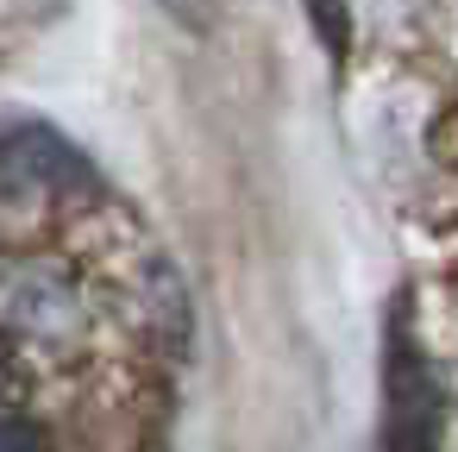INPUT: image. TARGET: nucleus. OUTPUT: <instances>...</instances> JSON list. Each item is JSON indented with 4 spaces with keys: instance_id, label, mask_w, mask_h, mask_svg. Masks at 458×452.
Segmentation results:
<instances>
[{
    "instance_id": "nucleus-1",
    "label": "nucleus",
    "mask_w": 458,
    "mask_h": 452,
    "mask_svg": "<svg viewBox=\"0 0 458 452\" xmlns=\"http://www.w3.org/2000/svg\"><path fill=\"white\" fill-rule=\"evenodd\" d=\"M95 295L89 283L51 252H7L0 258V345L20 358H64L89 345Z\"/></svg>"
},
{
    "instance_id": "nucleus-2",
    "label": "nucleus",
    "mask_w": 458,
    "mask_h": 452,
    "mask_svg": "<svg viewBox=\"0 0 458 452\" xmlns=\"http://www.w3.org/2000/svg\"><path fill=\"white\" fill-rule=\"evenodd\" d=\"M95 170L89 158L38 126V120H0V189H26V195H70V189H89Z\"/></svg>"
},
{
    "instance_id": "nucleus-3",
    "label": "nucleus",
    "mask_w": 458,
    "mask_h": 452,
    "mask_svg": "<svg viewBox=\"0 0 458 452\" xmlns=\"http://www.w3.org/2000/svg\"><path fill=\"white\" fill-rule=\"evenodd\" d=\"M301 7H308V26H314V38L339 57L345 45H352V7H345V0H301Z\"/></svg>"
},
{
    "instance_id": "nucleus-4",
    "label": "nucleus",
    "mask_w": 458,
    "mask_h": 452,
    "mask_svg": "<svg viewBox=\"0 0 458 452\" xmlns=\"http://www.w3.org/2000/svg\"><path fill=\"white\" fill-rule=\"evenodd\" d=\"M0 452H57V446L45 439V427L20 421V414H0Z\"/></svg>"
},
{
    "instance_id": "nucleus-5",
    "label": "nucleus",
    "mask_w": 458,
    "mask_h": 452,
    "mask_svg": "<svg viewBox=\"0 0 458 452\" xmlns=\"http://www.w3.org/2000/svg\"><path fill=\"white\" fill-rule=\"evenodd\" d=\"M157 7H164L176 26H189V32H208L214 13H220V0H157Z\"/></svg>"
}]
</instances>
